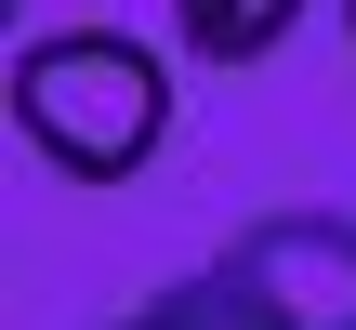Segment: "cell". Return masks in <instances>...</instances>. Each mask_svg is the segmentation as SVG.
Instances as JSON below:
<instances>
[{
  "label": "cell",
  "instance_id": "1",
  "mask_svg": "<svg viewBox=\"0 0 356 330\" xmlns=\"http://www.w3.org/2000/svg\"><path fill=\"white\" fill-rule=\"evenodd\" d=\"M13 132L66 185H132L172 132V66L132 26H40L13 53Z\"/></svg>",
  "mask_w": 356,
  "mask_h": 330
},
{
  "label": "cell",
  "instance_id": "2",
  "mask_svg": "<svg viewBox=\"0 0 356 330\" xmlns=\"http://www.w3.org/2000/svg\"><path fill=\"white\" fill-rule=\"evenodd\" d=\"M211 278L264 330H356V212H251Z\"/></svg>",
  "mask_w": 356,
  "mask_h": 330
},
{
  "label": "cell",
  "instance_id": "3",
  "mask_svg": "<svg viewBox=\"0 0 356 330\" xmlns=\"http://www.w3.org/2000/svg\"><path fill=\"white\" fill-rule=\"evenodd\" d=\"M291 26H304V0H172V40L198 66H264Z\"/></svg>",
  "mask_w": 356,
  "mask_h": 330
},
{
  "label": "cell",
  "instance_id": "4",
  "mask_svg": "<svg viewBox=\"0 0 356 330\" xmlns=\"http://www.w3.org/2000/svg\"><path fill=\"white\" fill-rule=\"evenodd\" d=\"M106 330H264V317H251L225 278H172V291H145L132 317H106Z\"/></svg>",
  "mask_w": 356,
  "mask_h": 330
},
{
  "label": "cell",
  "instance_id": "5",
  "mask_svg": "<svg viewBox=\"0 0 356 330\" xmlns=\"http://www.w3.org/2000/svg\"><path fill=\"white\" fill-rule=\"evenodd\" d=\"M343 26H356V0H343Z\"/></svg>",
  "mask_w": 356,
  "mask_h": 330
}]
</instances>
